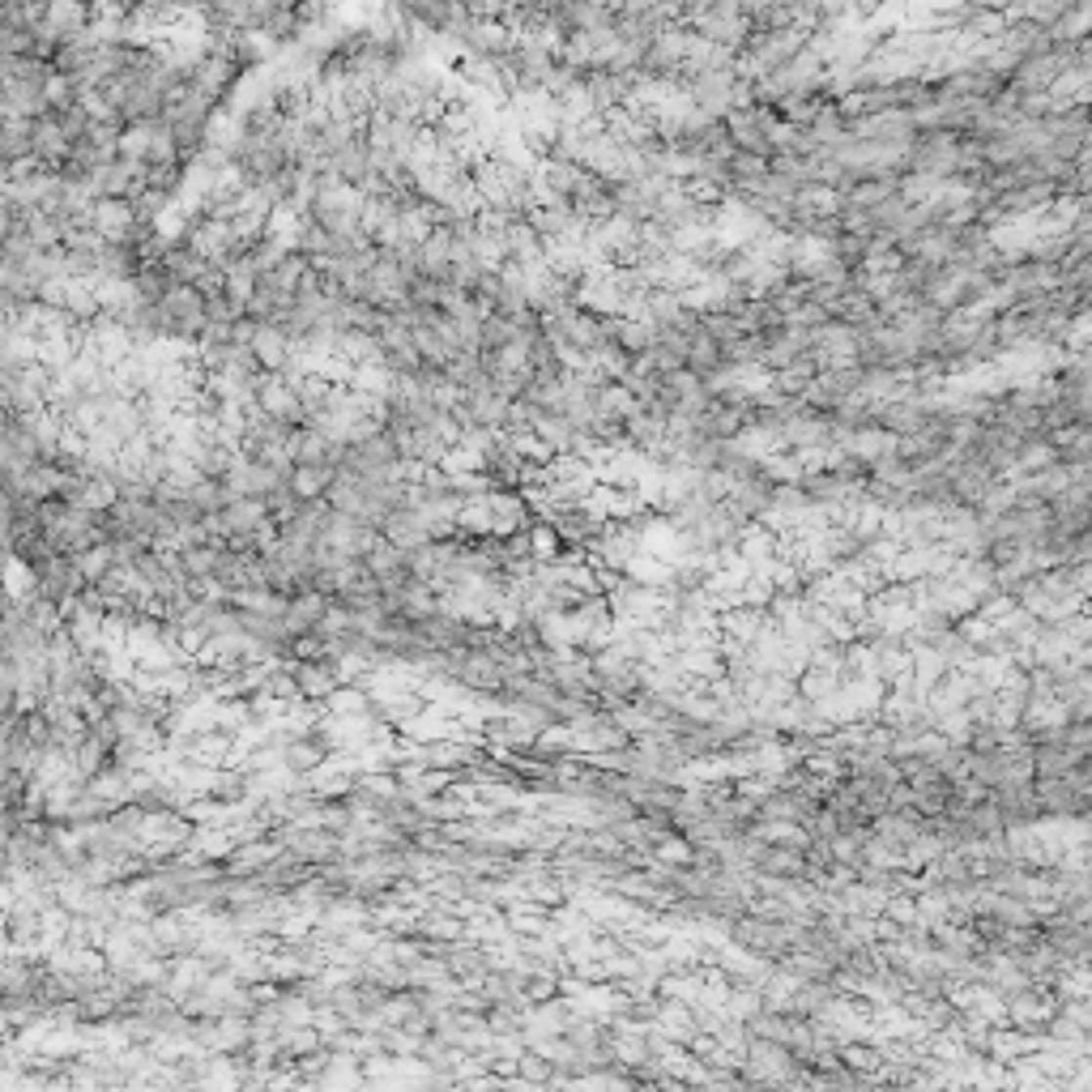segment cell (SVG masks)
I'll return each mask as SVG.
<instances>
[{
	"label": "cell",
	"instance_id": "6da1fadb",
	"mask_svg": "<svg viewBox=\"0 0 1092 1092\" xmlns=\"http://www.w3.org/2000/svg\"><path fill=\"white\" fill-rule=\"evenodd\" d=\"M248 355L256 359V368H261V371H274L290 355V337L282 333V328H274V325H256V337H252Z\"/></svg>",
	"mask_w": 1092,
	"mask_h": 1092
},
{
	"label": "cell",
	"instance_id": "7a4b0ae2",
	"mask_svg": "<svg viewBox=\"0 0 1092 1092\" xmlns=\"http://www.w3.org/2000/svg\"><path fill=\"white\" fill-rule=\"evenodd\" d=\"M34 154V120H0V162H22Z\"/></svg>",
	"mask_w": 1092,
	"mask_h": 1092
},
{
	"label": "cell",
	"instance_id": "3957f363",
	"mask_svg": "<svg viewBox=\"0 0 1092 1092\" xmlns=\"http://www.w3.org/2000/svg\"><path fill=\"white\" fill-rule=\"evenodd\" d=\"M43 103L52 108V115L77 108V86H73V77H68V73H56V68H52V73H47V81H43Z\"/></svg>",
	"mask_w": 1092,
	"mask_h": 1092
},
{
	"label": "cell",
	"instance_id": "277c9868",
	"mask_svg": "<svg viewBox=\"0 0 1092 1092\" xmlns=\"http://www.w3.org/2000/svg\"><path fill=\"white\" fill-rule=\"evenodd\" d=\"M111 559H115V550L108 543H94L86 550H77L73 568H77V577H86V581H103V577H108V568H111Z\"/></svg>",
	"mask_w": 1092,
	"mask_h": 1092
},
{
	"label": "cell",
	"instance_id": "5b68a950",
	"mask_svg": "<svg viewBox=\"0 0 1092 1092\" xmlns=\"http://www.w3.org/2000/svg\"><path fill=\"white\" fill-rule=\"evenodd\" d=\"M559 550V534L555 530H534V555H555Z\"/></svg>",
	"mask_w": 1092,
	"mask_h": 1092
},
{
	"label": "cell",
	"instance_id": "8992f818",
	"mask_svg": "<svg viewBox=\"0 0 1092 1092\" xmlns=\"http://www.w3.org/2000/svg\"><path fill=\"white\" fill-rule=\"evenodd\" d=\"M0 184H5V171H0Z\"/></svg>",
	"mask_w": 1092,
	"mask_h": 1092
}]
</instances>
